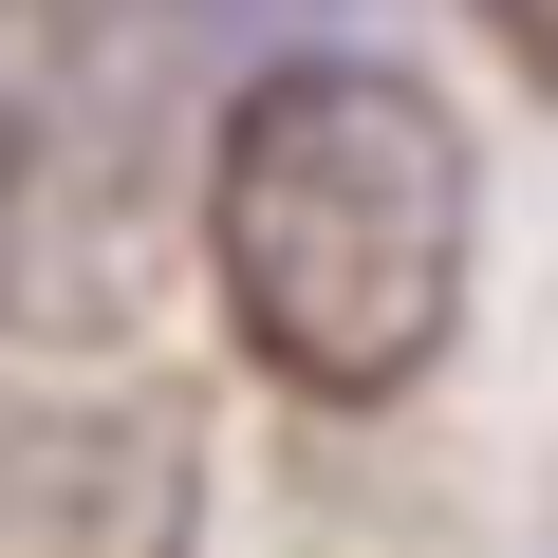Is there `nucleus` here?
I'll use <instances>...</instances> for the list:
<instances>
[{
  "instance_id": "nucleus-1",
  "label": "nucleus",
  "mask_w": 558,
  "mask_h": 558,
  "mask_svg": "<svg viewBox=\"0 0 558 558\" xmlns=\"http://www.w3.org/2000/svg\"><path fill=\"white\" fill-rule=\"evenodd\" d=\"M205 279L279 391H410L465 317V131L410 57H279L205 149Z\"/></svg>"
},
{
  "instance_id": "nucleus-2",
  "label": "nucleus",
  "mask_w": 558,
  "mask_h": 558,
  "mask_svg": "<svg viewBox=\"0 0 558 558\" xmlns=\"http://www.w3.org/2000/svg\"><path fill=\"white\" fill-rule=\"evenodd\" d=\"M168 75L112 0H0V336L112 354L168 279Z\"/></svg>"
},
{
  "instance_id": "nucleus-3",
  "label": "nucleus",
  "mask_w": 558,
  "mask_h": 558,
  "mask_svg": "<svg viewBox=\"0 0 558 558\" xmlns=\"http://www.w3.org/2000/svg\"><path fill=\"white\" fill-rule=\"evenodd\" d=\"M186 521H205V410L168 373L0 428V558H186Z\"/></svg>"
}]
</instances>
